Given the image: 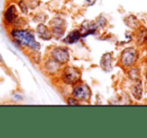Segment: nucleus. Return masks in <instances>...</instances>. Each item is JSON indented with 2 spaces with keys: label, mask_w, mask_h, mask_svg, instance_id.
<instances>
[{
  "label": "nucleus",
  "mask_w": 147,
  "mask_h": 138,
  "mask_svg": "<svg viewBox=\"0 0 147 138\" xmlns=\"http://www.w3.org/2000/svg\"><path fill=\"white\" fill-rule=\"evenodd\" d=\"M11 35L17 42H19L20 44L24 45V46L30 47L33 50H38L40 45L38 42H36L34 36L30 33V32L26 31V30H18L14 29L11 32Z\"/></svg>",
  "instance_id": "1"
},
{
  "label": "nucleus",
  "mask_w": 147,
  "mask_h": 138,
  "mask_svg": "<svg viewBox=\"0 0 147 138\" xmlns=\"http://www.w3.org/2000/svg\"><path fill=\"white\" fill-rule=\"evenodd\" d=\"M138 58V53L134 48H127L125 50H123V52L121 53V57L120 60L123 66L130 67L133 66L135 64V62L137 61Z\"/></svg>",
  "instance_id": "2"
},
{
  "label": "nucleus",
  "mask_w": 147,
  "mask_h": 138,
  "mask_svg": "<svg viewBox=\"0 0 147 138\" xmlns=\"http://www.w3.org/2000/svg\"><path fill=\"white\" fill-rule=\"evenodd\" d=\"M81 78V72L77 68L74 67H67L65 68L62 75V79L65 83L67 84H75Z\"/></svg>",
  "instance_id": "3"
},
{
  "label": "nucleus",
  "mask_w": 147,
  "mask_h": 138,
  "mask_svg": "<svg viewBox=\"0 0 147 138\" xmlns=\"http://www.w3.org/2000/svg\"><path fill=\"white\" fill-rule=\"evenodd\" d=\"M73 96L76 100H89L91 96L90 88L86 84H80L74 88Z\"/></svg>",
  "instance_id": "4"
},
{
  "label": "nucleus",
  "mask_w": 147,
  "mask_h": 138,
  "mask_svg": "<svg viewBox=\"0 0 147 138\" xmlns=\"http://www.w3.org/2000/svg\"><path fill=\"white\" fill-rule=\"evenodd\" d=\"M52 57L55 61L61 63V64H64L69 60V54H68L67 50L63 48H55L52 51Z\"/></svg>",
  "instance_id": "5"
},
{
  "label": "nucleus",
  "mask_w": 147,
  "mask_h": 138,
  "mask_svg": "<svg viewBox=\"0 0 147 138\" xmlns=\"http://www.w3.org/2000/svg\"><path fill=\"white\" fill-rule=\"evenodd\" d=\"M100 65L105 71H111V69H112V55H111V53L103 54L100 60Z\"/></svg>",
  "instance_id": "6"
},
{
  "label": "nucleus",
  "mask_w": 147,
  "mask_h": 138,
  "mask_svg": "<svg viewBox=\"0 0 147 138\" xmlns=\"http://www.w3.org/2000/svg\"><path fill=\"white\" fill-rule=\"evenodd\" d=\"M96 24L92 23V22L85 21L82 24V29L84 30L83 33H81V36H87L89 34H93L96 30Z\"/></svg>",
  "instance_id": "7"
},
{
  "label": "nucleus",
  "mask_w": 147,
  "mask_h": 138,
  "mask_svg": "<svg viewBox=\"0 0 147 138\" xmlns=\"http://www.w3.org/2000/svg\"><path fill=\"white\" fill-rule=\"evenodd\" d=\"M81 37V32L78 31V30H74V31L70 32L68 34V36L64 39V42L69 43V44H72V43H75L79 40V38Z\"/></svg>",
  "instance_id": "8"
},
{
  "label": "nucleus",
  "mask_w": 147,
  "mask_h": 138,
  "mask_svg": "<svg viewBox=\"0 0 147 138\" xmlns=\"http://www.w3.org/2000/svg\"><path fill=\"white\" fill-rule=\"evenodd\" d=\"M37 32H38L39 36L42 39H44V40H48V39L51 38L50 32H49V30L47 29V27L44 24H39L38 27H37Z\"/></svg>",
  "instance_id": "9"
},
{
  "label": "nucleus",
  "mask_w": 147,
  "mask_h": 138,
  "mask_svg": "<svg viewBox=\"0 0 147 138\" xmlns=\"http://www.w3.org/2000/svg\"><path fill=\"white\" fill-rule=\"evenodd\" d=\"M132 94H133V96L137 100L141 99V97H142V84H141V82H140V80L136 81V84L133 86V88H132Z\"/></svg>",
  "instance_id": "10"
},
{
  "label": "nucleus",
  "mask_w": 147,
  "mask_h": 138,
  "mask_svg": "<svg viewBox=\"0 0 147 138\" xmlns=\"http://www.w3.org/2000/svg\"><path fill=\"white\" fill-rule=\"evenodd\" d=\"M4 16H5V19L7 22H9V23H11V22H13V20L16 18V10H15V7L14 6H10L9 8H8L7 10H6L5 14H4Z\"/></svg>",
  "instance_id": "11"
},
{
  "label": "nucleus",
  "mask_w": 147,
  "mask_h": 138,
  "mask_svg": "<svg viewBox=\"0 0 147 138\" xmlns=\"http://www.w3.org/2000/svg\"><path fill=\"white\" fill-rule=\"evenodd\" d=\"M128 75H129V78L132 79L133 81H138L140 78V73H139V69L136 68V67H133L129 70L128 72Z\"/></svg>",
  "instance_id": "12"
},
{
  "label": "nucleus",
  "mask_w": 147,
  "mask_h": 138,
  "mask_svg": "<svg viewBox=\"0 0 147 138\" xmlns=\"http://www.w3.org/2000/svg\"><path fill=\"white\" fill-rule=\"evenodd\" d=\"M125 23L131 28H136L138 25H139V22H138V20L136 19V17H135V16H132V15L128 16V17L126 18Z\"/></svg>",
  "instance_id": "13"
},
{
  "label": "nucleus",
  "mask_w": 147,
  "mask_h": 138,
  "mask_svg": "<svg viewBox=\"0 0 147 138\" xmlns=\"http://www.w3.org/2000/svg\"><path fill=\"white\" fill-rule=\"evenodd\" d=\"M147 40V30L145 28H141L139 33L137 34V41L139 44H142Z\"/></svg>",
  "instance_id": "14"
},
{
  "label": "nucleus",
  "mask_w": 147,
  "mask_h": 138,
  "mask_svg": "<svg viewBox=\"0 0 147 138\" xmlns=\"http://www.w3.org/2000/svg\"><path fill=\"white\" fill-rule=\"evenodd\" d=\"M63 32H64V28L61 27L60 25H55L53 27V34H54V36L56 38H59L60 36H62Z\"/></svg>",
  "instance_id": "15"
},
{
  "label": "nucleus",
  "mask_w": 147,
  "mask_h": 138,
  "mask_svg": "<svg viewBox=\"0 0 147 138\" xmlns=\"http://www.w3.org/2000/svg\"><path fill=\"white\" fill-rule=\"evenodd\" d=\"M19 6H20V8H21L23 13H27V7H26V5H25V2L21 0V1L19 2Z\"/></svg>",
  "instance_id": "16"
},
{
  "label": "nucleus",
  "mask_w": 147,
  "mask_h": 138,
  "mask_svg": "<svg viewBox=\"0 0 147 138\" xmlns=\"http://www.w3.org/2000/svg\"><path fill=\"white\" fill-rule=\"evenodd\" d=\"M68 104H70V105H77L78 102H77V100H76L75 98H69V99H68Z\"/></svg>",
  "instance_id": "17"
},
{
  "label": "nucleus",
  "mask_w": 147,
  "mask_h": 138,
  "mask_svg": "<svg viewBox=\"0 0 147 138\" xmlns=\"http://www.w3.org/2000/svg\"><path fill=\"white\" fill-rule=\"evenodd\" d=\"M95 1H96V0H85V2H86V4H87V5H93V4L95 3Z\"/></svg>",
  "instance_id": "18"
},
{
  "label": "nucleus",
  "mask_w": 147,
  "mask_h": 138,
  "mask_svg": "<svg viewBox=\"0 0 147 138\" xmlns=\"http://www.w3.org/2000/svg\"><path fill=\"white\" fill-rule=\"evenodd\" d=\"M146 80H147V72H146Z\"/></svg>",
  "instance_id": "19"
}]
</instances>
